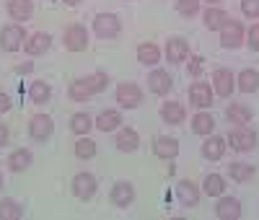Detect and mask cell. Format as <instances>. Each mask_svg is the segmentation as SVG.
Wrapping results in <instances>:
<instances>
[{
	"mask_svg": "<svg viewBox=\"0 0 259 220\" xmlns=\"http://www.w3.org/2000/svg\"><path fill=\"white\" fill-rule=\"evenodd\" d=\"M212 85L205 83V80H194L189 85V104L192 106H197V109H207L212 106Z\"/></svg>",
	"mask_w": 259,
	"mask_h": 220,
	"instance_id": "obj_13",
	"label": "cell"
},
{
	"mask_svg": "<svg viewBox=\"0 0 259 220\" xmlns=\"http://www.w3.org/2000/svg\"><path fill=\"white\" fill-rule=\"evenodd\" d=\"M26 44V31L21 24H6L3 29H0V50L13 55L18 52L21 47Z\"/></svg>",
	"mask_w": 259,
	"mask_h": 220,
	"instance_id": "obj_3",
	"label": "cell"
},
{
	"mask_svg": "<svg viewBox=\"0 0 259 220\" xmlns=\"http://www.w3.org/2000/svg\"><path fill=\"white\" fill-rule=\"evenodd\" d=\"M29 99H31L34 104H47V101L52 99V85H50L47 80H34V83L29 85Z\"/></svg>",
	"mask_w": 259,
	"mask_h": 220,
	"instance_id": "obj_32",
	"label": "cell"
},
{
	"mask_svg": "<svg viewBox=\"0 0 259 220\" xmlns=\"http://www.w3.org/2000/svg\"><path fill=\"white\" fill-rule=\"evenodd\" d=\"M62 44H65L68 52H83L85 47H89V29H85L83 24H70L62 34Z\"/></svg>",
	"mask_w": 259,
	"mask_h": 220,
	"instance_id": "obj_8",
	"label": "cell"
},
{
	"mask_svg": "<svg viewBox=\"0 0 259 220\" xmlns=\"http://www.w3.org/2000/svg\"><path fill=\"white\" fill-rule=\"evenodd\" d=\"M70 189H73V194L78 197L80 202H89V200H94V194H96V189H99V182H96V176H94V173L80 171V173L73 176Z\"/></svg>",
	"mask_w": 259,
	"mask_h": 220,
	"instance_id": "obj_7",
	"label": "cell"
},
{
	"mask_svg": "<svg viewBox=\"0 0 259 220\" xmlns=\"http://www.w3.org/2000/svg\"><path fill=\"white\" fill-rule=\"evenodd\" d=\"M200 194H202V189L194 184V182H189V179H182L177 184V197H179V202L184 207H194V205H197L200 202Z\"/></svg>",
	"mask_w": 259,
	"mask_h": 220,
	"instance_id": "obj_22",
	"label": "cell"
},
{
	"mask_svg": "<svg viewBox=\"0 0 259 220\" xmlns=\"http://www.w3.org/2000/svg\"><path fill=\"white\" fill-rule=\"evenodd\" d=\"M246 44H249V50L259 52V24H254V26L246 31Z\"/></svg>",
	"mask_w": 259,
	"mask_h": 220,
	"instance_id": "obj_38",
	"label": "cell"
},
{
	"mask_svg": "<svg viewBox=\"0 0 259 220\" xmlns=\"http://www.w3.org/2000/svg\"><path fill=\"white\" fill-rule=\"evenodd\" d=\"M119 127H122L119 109H101V112L96 114V119H94V129H99V132H114Z\"/></svg>",
	"mask_w": 259,
	"mask_h": 220,
	"instance_id": "obj_15",
	"label": "cell"
},
{
	"mask_svg": "<svg viewBox=\"0 0 259 220\" xmlns=\"http://www.w3.org/2000/svg\"><path fill=\"white\" fill-rule=\"evenodd\" d=\"M226 150H228V143H226V138H221V135H207L205 138V143H202V158H207V161H221L223 156H226Z\"/></svg>",
	"mask_w": 259,
	"mask_h": 220,
	"instance_id": "obj_16",
	"label": "cell"
},
{
	"mask_svg": "<svg viewBox=\"0 0 259 220\" xmlns=\"http://www.w3.org/2000/svg\"><path fill=\"white\" fill-rule=\"evenodd\" d=\"M62 3H68V6H78V3H83V0H62Z\"/></svg>",
	"mask_w": 259,
	"mask_h": 220,
	"instance_id": "obj_43",
	"label": "cell"
},
{
	"mask_svg": "<svg viewBox=\"0 0 259 220\" xmlns=\"http://www.w3.org/2000/svg\"><path fill=\"white\" fill-rule=\"evenodd\" d=\"M52 132H55V119L50 114H34L29 119V135H31V140L45 143V140L52 138Z\"/></svg>",
	"mask_w": 259,
	"mask_h": 220,
	"instance_id": "obj_9",
	"label": "cell"
},
{
	"mask_svg": "<svg viewBox=\"0 0 259 220\" xmlns=\"http://www.w3.org/2000/svg\"><path fill=\"white\" fill-rule=\"evenodd\" d=\"M31 70H34L31 62H24V65H18V68H16V73H21V75H29Z\"/></svg>",
	"mask_w": 259,
	"mask_h": 220,
	"instance_id": "obj_42",
	"label": "cell"
},
{
	"mask_svg": "<svg viewBox=\"0 0 259 220\" xmlns=\"http://www.w3.org/2000/svg\"><path fill=\"white\" fill-rule=\"evenodd\" d=\"M135 200V189L130 182H117L112 189H109V202L117 205V207H130Z\"/></svg>",
	"mask_w": 259,
	"mask_h": 220,
	"instance_id": "obj_18",
	"label": "cell"
},
{
	"mask_svg": "<svg viewBox=\"0 0 259 220\" xmlns=\"http://www.w3.org/2000/svg\"><path fill=\"white\" fill-rule=\"evenodd\" d=\"M138 62H140V65H158V62H161L158 44H153V41L138 44Z\"/></svg>",
	"mask_w": 259,
	"mask_h": 220,
	"instance_id": "obj_30",
	"label": "cell"
},
{
	"mask_svg": "<svg viewBox=\"0 0 259 220\" xmlns=\"http://www.w3.org/2000/svg\"><path fill=\"white\" fill-rule=\"evenodd\" d=\"M91 129H94V117H91V114H85V112H75V114L70 117V132H75L78 138L89 135Z\"/></svg>",
	"mask_w": 259,
	"mask_h": 220,
	"instance_id": "obj_31",
	"label": "cell"
},
{
	"mask_svg": "<svg viewBox=\"0 0 259 220\" xmlns=\"http://www.w3.org/2000/svg\"><path fill=\"white\" fill-rule=\"evenodd\" d=\"M187 70H189V75H194V78H197V75L202 73V57H197V55H194V57L189 60V65H187Z\"/></svg>",
	"mask_w": 259,
	"mask_h": 220,
	"instance_id": "obj_39",
	"label": "cell"
},
{
	"mask_svg": "<svg viewBox=\"0 0 259 220\" xmlns=\"http://www.w3.org/2000/svg\"><path fill=\"white\" fill-rule=\"evenodd\" d=\"M166 60L168 65H182L189 60V41L184 36H171L166 41Z\"/></svg>",
	"mask_w": 259,
	"mask_h": 220,
	"instance_id": "obj_11",
	"label": "cell"
},
{
	"mask_svg": "<svg viewBox=\"0 0 259 220\" xmlns=\"http://www.w3.org/2000/svg\"><path fill=\"white\" fill-rule=\"evenodd\" d=\"M241 13L251 21L259 18V0H241Z\"/></svg>",
	"mask_w": 259,
	"mask_h": 220,
	"instance_id": "obj_37",
	"label": "cell"
},
{
	"mask_svg": "<svg viewBox=\"0 0 259 220\" xmlns=\"http://www.w3.org/2000/svg\"><path fill=\"white\" fill-rule=\"evenodd\" d=\"M212 94L215 96H221V99H228L231 94H233V88H236V78H233V73L228 70V68H218L212 73Z\"/></svg>",
	"mask_w": 259,
	"mask_h": 220,
	"instance_id": "obj_10",
	"label": "cell"
},
{
	"mask_svg": "<svg viewBox=\"0 0 259 220\" xmlns=\"http://www.w3.org/2000/svg\"><path fill=\"white\" fill-rule=\"evenodd\" d=\"M158 114H161L163 124L177 127V124H182V122L187 119V109H184L182 101H163L161 109H158Z\"/></svg>",
	"mask_w": 259,
	"mask_h": 220,
	"instance_id": "obj_14",
	"label": "cell"
},
{
	"mask_svg": "<svg viewBox=\"0 0 259 220\" xmlns=\"http://www.w3.org/2000/svg\"><path fill=\"white\" fill-rule=\"evenodd\" d=\"M226 119H228L233 127L249 124V122L254 119V112H251V106H246V104H228V106H226Z\"/></svg>",
	"mask_w": 259,
	"mask_h": 220,
	"instance_id": "obj_23",
	"label": "cell"
},
{
	"mask_svg": "<svg viewBox=\"0 0 259 220\" xmlns=\"http://www.w3.org/2000/svg\"><path fill=\"white\" fill-rule=\"evenodd\" d=\"M31 161H34V156H31L29 148H16L11 156H8V171L21 173V171H26L31 166Z\"/></svg>",
	"mask_w": 259,
	"mask_h": 220,
	"instance_id": "obj_26",
	"label": "cell"
},
{
	"mask_svg": "<svg viewBox=\"0 0 259 220\" xmlns=\"http://www.w3.org/2000/svg\"><path fill=\"white\" fill-rule=\"evenodd\" d=\"M6 11L13 21H29L34 16V0H8Z\"/></svg>",
	"mask_w": 259,
	"mask_h": 220,
	"instance_id": "obj_24",
	"label": "cell"
},
{
	"mask_svg": "<svg viewBox=\"0 0 259 220\" xmlns=\"http://www.w3.org/2000/svg\"><path fill=\"white\" fill-rule=\"evenodd\" d=\"M114 101L122 106V109H138L143 104V88L133 80H124L117 85L114 91Z\"/></svg>",
	"mask_w": 259,
	"mask_h": 220,
	"instance_id": "obj_5",
	"label": "cell"
},
{
	"mask_svg": "<svg viewBox=\"0 0 259 220\" xmlns=\"http://www.w3.org/2000/svg\"><path fill=\"white\" fill-rule=\"evenodd\" d=\"M218 34H221V47H226V50H239L246 41V29H244L241 21H236V18H231Z\"/></svg>",
	"mask_w": 259,
	"mask_h": 220,
	"instance_id": "obj_6",
	"label": "cell"
},
{
	"mask_svg": "<svg viewBox=\"0 0 259 220\" xmlns=\"http://www.w3.org/2000/svg\"><path fill=\"white\" fill-rule=\"evenodd\" d=\"M215 215L221 220H239L241 217V202L236 197H218V205H215Z\"/></svg>",
	"mask_w": 259,
	"mask_h": 220,
	"instance_id": "obj_20",
	"label": "cell"
},
{
	"mask_svg": "<svg viewBox=\"0 0 259 220\" xmlns=\"http://www.w3.org/2000/svg\"><path fill=\"white\" fill-rule=\"evenodd\" d=\"M254 173H256V168H254L251 163H244V161H233V163L228 166V176H231L236 184H246V182H251V179H254Z\"/></svg>",
	"mask_w": 259,
	"mask_h": 220,
	"instance_id": "obj_29",
	"label": "cell"
},
{
	"mask_svg": "<svg viewBox=\"0 0 259 220\" xmlns=\"http://www.w3.org/2000/svg\"><path fill=\"white\" fill-rule=\"evenodd\" d=\"M94 156H96V143L89 135L78 138V143H75V158L78 161H91Z\"/></svg>",
	"mask_w": 259,
	"mask_h": 220,
	"instance_id": "obj_34",
	"label": "cell"
},
{
	"mask_svg": "<svg viewBox=\"0 0 259 220\" xmlns=\"http://www.w3.org/2000/svg\"><path fill=\"white\" fill-rule=\"evenodd\" d=\"M202 192L207 197H221L226 192V179H223L221 173H207L205 182H202Z\"/></svg>",
	"mask_w": 259,
	"mask_h": 220,
	"instance_id": "obj_33",
	"label": "cell"
},
{
	"mask_svg": "<svg viewBox=\"0 0 259 220\" xmlns=\"http://www.w3.org/2000/svg\"><path fill=\"white\" fill-rule=\"evenodd\" d=\"M226 143H228L233 150H239V153H251V150L256 148L259 138H256V132H254L251 127H246V124H239V127H233V129L228 132Z\"/></svg>",
	"mask_w": 259,
	"mask_h": 220,
	"instance_id": "obj_2",
	"label": "cell"
},
{
	"mask_svg": "<svg viewBox=\"0 0 259 220\" xmlns=\"http://www.w3.org/2000/svg\"><path fill=\"white\" fill-rule=\"evenodd\" d=\"M24 217V207L16 200H0V220H21Z\"/></svg>",
	"mask_w": 259,
	"mask_h": 220,
	"instance_id": "obj_35",
	"label": "cell"
},
{
	"mask_svg": "<svg viewBox=\"0 0 259 220\" xmlns=\"http://www.w3.org/2000/svg\"><path fill=\"white\" fill-rule=\"evenodd\" d=\"M94 34L99 39H117L122 34V21L117 13H99L94 16Z\"/></svg>",
	"mask_w": 259,
	"mask_h": 220,
	"instance_id": "obj_4",
	"label": "cell"
},
{
	"mask_svg": "<svg viewBox=\"0 0 259 220\" xmlns=\"http://www.w3.org/2000/svg\"><path fill=\"white\" fill-rule=\"evenodd\" d=\"M11 106H13L11 96H8V94H3V91H0V114H6V112H11Z\"/></svg>",
	"mask_w": 259,
	"mask_h": 220,
	"instance_id": "obj_40",
	"label": "cell"
},
{
	"mask_svg": "<svg viewBox=\"0 0 259 220\" xmlns=\"http://www.w3.org/2000/svg\"><path fill=\"white\" fill-rule=\"evenodd\" d=\"M202 3H210V6H218L221 0H202Z\"/></svg>",
	"mask_w": 259,
	"mask_h": 220,
	"instance_id": "obj_44",
	"label": "cell"
},
{
	"mask_svg": "<svg viewBox=\"0 0 259 220\" xmlns=\"http://www.w3.org/2000/svg\"><path fill=\"white\" fill-rule=\"evenodd\" d=\"M109 85V75L106 73H94V75H85V78H78L68 85V99L75 101V104H83V101H89L94 99L96 94H101L104 88Z\"/></svg>",
	"mask_w": 259,
	"mask_h": 220,
	"instance_id": "obj_1",
	"label": "cell"
},
{
	"mask_svg": "<svg viewBox=\"0 0 259 220\" xmlns=\"http://www.w3.org/2000/svg\"><path fill=\"white\" fill-rule=\"evenodd\" d=\"M50 47H52V36H50L47 31H36V34H31V36L26 39V44H24V50H26L29 57L47 55Z\"/></svg>",
	"mask_w": 259,
	"mask_h": 220,
	"instance_id": "obj_19",
	"label": "cell"
},
{
	"mask_svg": "<svg viewBox=\"0 0 259 220\" xmlns=\"http://www.w3.org/2000/svg\"><path fill=\"white\" fill-rule=\"evenodd\" d=\"M114 145H117V150H122V153L138 150V148H140L138 129H135V127H119V129H117V138H114Z\"/></svg>",
	"mask_w": 259,
	"mask_h": 220,
	"instance_id": "obj_17",
	"label": "cell"
},
{
	"mask_svg": "<svg viewBox=\"0 0 259 220\" xmlns=\"http://www.w3.org/2000/svg\"><path fill=\"white\" fill-rule=\"evenodd\" d=\"M148 88H150V94H153V96H168L171 88H174L171 73H166V70H161V68L150 70V73H148Z\"/></svg>",
	"mask_w": 259,
	"mask_h": 220,
	"instance_id": "obj_12",
	"label": "cell"
},
{
	"mask_svg": "<svg viewBox=\"0 0 259 220\" xmlns=\"http://www.w3.org/2000/svg\"><path fill=\"white\" fill-rule=\"evenodd\" d=\"M200 3L202 0H177V13L182 18H194L200 13Z\"/></svg>",
	"mask_w": 259,
	"mask_h": 220,
	"instance_id": "obj_36",
	"label": "cell"
},
{
	"mask_svg": "<svg viewBox=\"0 0 259 220\" xmlns=\"http://www.w3.org/2000/svg\"><path fill=\"white\" fill-rule=\"evenodd\" d=\"M0 189H3V173H0Z\"/></svg>",
	"mask_w": 259,
	"mask_h": 220,
	"instance_id": "obj_45",
	"label": "cell"
},
{
	"mask_svg": "<svg viewBox=\"0 0 259 220\" xmlns=\"http://www.w3.org/2000/svg\"><path fill=\"white\" fill-rule=\"evenodd\" d=\"M212 129H215V117L207 114L205 109H200V112L192 117V132H194V135L207 138V135H212Z\"/></svg>",
	"mask_w": 259,
	"mask_h": 220,
	"instance_id": "obj_27",
	"label": "cell"
},
{
	"mask_svg": "<svg viewBox=\"0 0 259 220\" xmlns=\"http://www.w3.org/2000/svg\"><path fill=\"white\" fill-rule=\"evenodd\" d=\"M236 88H239L241 94H256L259 91V70L254 68H246L236 75Z\"/></svg>",
	"mask_w": 259,
	"mask_h": 220,
	"instance_id": "obj_25",
	"label": "cell"
},
{
	"mask_svg": "<svg viewBox=\"0 0 259 220\" xmlns=\"http://www.w3.org/2000/svg\"><path fill=\"white\" fill-rule=\"evenodd\" d=\"M202 18H205V26H207L210 31H221L228 21H231V16H228L223 8H218V6H210Z\"/></svg>",
	"mask_w": 259,
	"mask_h": 220,
	"instance_id": "obj_28",
	"label": "cell"
},
{
	"mask_svg": "<svg viewBox=\"0 0 259 220\" xmlns=\"http://www.w3.org/2000/svg\"><path fill=\"white\" fill-rule=\"evenodd\" d=\"M8 140H11V129H8L3 122H0V148H6Z\"/></svg>",
	"mask_w": 259,
	"mask_h": 220,
	"instance_id": "obj_41",
	"label": "cell"
},
{
	"mask_svg": "<svg viewBox=\"0 0 259 220\" xmlns=\"http://www.w3.org/2000/svg\"><path fill=\"white\" fill-rule=\"evenodd\" d=\"M153 153L156 158H163V161H171L179 156V140L177 138H168V135H161L153 140Z\"/></svg>",
	"mask_w": 259,
	"mask_h": 220,
	"instance_id": "obj_21",
	"label": "cell"
}]
</instances>
